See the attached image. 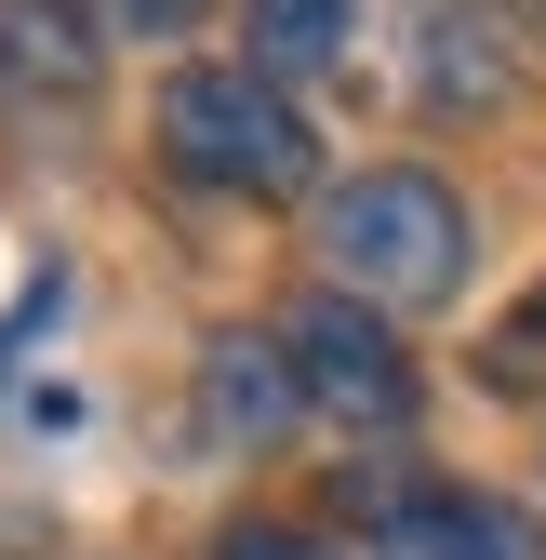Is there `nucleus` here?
<instances>
[{"label":"nucleus","mask_w":546,"mask_h":560,"mask_svg":"<svg viewBox=\"0 0 546 560\" xmlns=\"http://www.w3.org/2000/svg\"><path fill=\"white\" fill-rule=\"evenodd\" d=\"M281 347H294V387L320 413H347V428H400V413H414V361L387 347V320L360 294H307L281 320Z\"/></svg>","instance_id":"nucleus-3"},{"label":"nucleus","mask_w":546,"mask_h":560,"mask_svg":"<svg viewBox=\"0 0 546 560\" xmlns=\"http://www.w3.org/2000/svg\"><path fill=\"white\" fill-rule=\"evenodd\" d=\"M360 27V0H253V67L281 81V67H333Z\"/></svg>","instance_id":"nucleus-7"},{"label":"nucleus","mask_w":546,"mask_h":560,"mask_svg":"<svg viewBox=\"0 0 546 560\" xmlns=\"http://www.w3.org/2000/svg\"><path fill=\"white\" fill-rule=\"evenodd\" d=\"M320 267L347 280L360 307H440L453 280H466V200L414 161H387V174H347L320 200Z\"/></svg>","instance_id":"nucleus-1"},{"label":"nucleus","mask_w":546,"mask_h":560,"mask_svg":"<svg viewBox=\"0 0 546 560\" xmlns=\"http://www.w3.org/2000/svg\"><path fill=\"white\" fill-rule=\"evenodd\" d=\"M161 148L200 187H240V200H294L320 174V133L294 120V94L266 67H174L161 81Z\"/></svg>","instance_id":"nucleus-2"},{"label":"nucleus","mask_w":546,"mask_h":560,"mask_svg":"<svg viewBox=\"0 0 546 560\" xmlns=\"http://www.w3.org/2000/svg\"><path fill=\"white\" fill-rule=\"evenodd\" d=\"M373 560H546V534L507 494H387Z\"/></svg>","instance_id":"nucleus-4"},{"label":"nucleus","mask_w":546,"mask_h":560,"mask_svg":"<svg viewBox=\"0 0 546 560\" xmlns=\"http://www.w3.org/2000/svg\"><path fill=\"white\" fill-rule=\"evenodd\" d=\"M0 94L14 107H81L94 94V27L67 14V0H0Z\"/></svg>","instance_id":"nucleus-6"},{"label":"nucleus","mask_w":546,"mask_h":560,"mask_svg":"<svg viewBox=\"0 0 546 560\" xmlns=\"http://www.w3.org/2000/svg\"><path fill=\"white\" fill-rule=\"evenodd\" d=\"M294 400H307V387H294V347H281V334H214V347H200V428H214L227 454H240V441H281Z\"/></svg>","instance_id":"nucleus-5"},{"label":"nucleus","mask_w":546,"mask_h":560,"mask_svg":"<svg viewBox=\"0 0 546 560\" xmlns=\"http://www.w3.org/2000/svg\"><path fill=\"white\" fill-rule=\"evenodd\" d=\"M533 334H546V307H533Z\"/></svg>","instance_id":"nucleus-11"},{"label":"nucleus","mask_w":546,"mask_h":560,"mask_svg":"<svg viewBox=\"0 0 546 560\" xmlns=\"http://www.w3.org/2000/svg\"><path fill=\"white\" fill-rule=\"evenodd\" d=\"M120 27H200V0H107Z\"/></svg>","instance_id":"nucleus-10"},{"label":"nucleus","mask_w":546,"mask_h":560,"mask_svg":"<svg viewBox=\"0 0 546 560\" xmlns=\"http://www.w3.org/2000/svg\"><path fill=\"white\" fill-rule=\"evenodd\" d=\"M227 560H333V547H320V534H266V521H253V534H227Z\"/></svg>","instance_id":"nucleus-9"},{"label":"nucleus","mask_w":546,"mask_h":560,"mask_svg":"<svg viewBox=\"0 0 546 560\" xmlns=\"http://www.w3.org/2000/svg\"><path fill=\"white\" fill-rule=\"evenodd\" d=\"M466 27H480V14H466V0H427V54H440V94H494L507 67H494L480 40H466Z\"/></svg>","instance_id":"nucleus-8"}]
</instances>
